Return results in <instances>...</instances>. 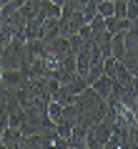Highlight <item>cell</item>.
Returning a JSON list of instances; mask_svg holds the SVG:
<instances>
[{"label":"cell","instance_id":"obj_2","mask_svg":"<svg viewBox=\"0 0 138 149\" xmlns=\"http://www.w3.org/2000/svg\"><path fill=\"white\" fill-rule=\"evenodd\" d=\"M123 66L138 76V25L133 23L130 31H126V58H123Z\"/></svg>","mask_w":138,"mask_h":149},{"label":"cell","instance_id":"obj_12","mask_svg":"<svg viewBox=\"0 0 138 149\" xmlns=\"http://www.w3.org/2000/svg\"><path fill=\"white\" fill-rule=\"evenodd\" d=\"M63 124H70V126H76L78 121H80V109H78L76 104H70V106H65L63 109V119H60Z\"/></svg>","mask_w":138,"mask_h":149},{"label":"cell","instance_id":"obj_13","mask_svg":"<svg viewBox=\"0 0 138 149\" xmlns=\"http://www.w3.org/2000/svg\"><path fill=\"white\" fill-rule=\"evenodd\" d=\"M98 5H100V0H88V3L83 5V10H80V13H83L85 23H91L93 18L98 15Z\"/></svg>","mask_w":138,"mask_h":149},{"label":"cell","instance_id":"obj_14","mask_svg":"<svg viewBox=\"0 0 138 149\" xmlns=\"http://www.w3.org/2000/svg\"><path fill=\"white\" fill-rule=\"evenodd\" d=\"M121 66H123V63L118 61V58H113V56H111V58H106V63H103V68H106V76H111V79H113L115 73L121 71Z\"/></svg>","mask_w":138,"mask_h":149},{"label":"cell","instance_id":"obj_11","mask_svg":"<svg viewBox=\"0 0 138 149\" xmlns=\"http://www.w3.org/2000/svg\"><path fill=\"white\" fill-rule=\"evenodd\" d=\"M111 56H113V58H118V61L123 63V58H126V33H121V36H113Z\"/></svg>","mask_w":138,"mask_h":149},{"label":"cell","instance_id":"obj_4","mask_svg":"<svg viewBox=\"0 0 138 149\" xmlns=\"http://www.w3.org/2000/svg\"><path fill=\"white\" fill-rule=\"evenodd\" d=\"M103 101H106V99H103V96H100L93 86H88L83 94H78V96H76V106H78L80 111H85V109H95V106H100Z\"/></svg>","mask_w":138,"mask_h":149},{"label":"cell","instance_id":"obj_7","mask_svg":"<svg viewBox=\"0 0 138 149\" xmlns=\"http://www.w3.org/2000/svg\"><path fill=\"white\" fill-rule=\"evenodd\" d=\"M0 144L8 147V149H23V134H20V129L5 126V132H3V141H0Z\"/></svg>","mask_w":138,"mask_h":149},{"label":"cell","instance_id":"obj_21","mask_svg":"<svg viewBox=\"0 0 138 149\" xmlns=\"http://www.w3.org/2000/svg\"><path fill=\"white\" fill-rule=\"evenodd\" d=\"M100 3H103V0H100Z\"/></svg>","mask_w":138,"mask_h":149},{"label":"cell","instance_id":"obj_20","mask_svg":"<svg viewBox=\"0 0 138 149\" xmlns=\"http://www.w3.org/2000/svg\"><path fill=\"white\" fill-rule=\"evenodd\" d=\"M136 25H138V20H136Z\"/></svg>","mask_w":138,"mask_h":149},{"label":"cell","instance_id":"obj_1","mask_svg":"<svg viewBox=\"0 0 138 149\" xmlns=\"http://www.w3.org/2000/svg\"><path fill=\"white\" fill-rule=\"evenodd\" d=\"M23 63H25V43L13 38L8 46L3 48V53H0V66L5 71H20Z\"/></svg>","mask_w":138,"mask_h":149},{"label":"cell","instance_id":"obj_16","mask_svg":"<svg viewBox=\"0 0 138 149\" xmlns=\"http://www.w3.org/2000/svg\"><path fill=\"white\" fill-rule=\"evenodd\" d=\"M63 109H65V106H60L58 101H50V106H48V116H50L55 124H58V121L63 119Z\"/></svg>","mask_w":138,"mask_h":149},{"label":"cell","instance_id":"obj_10","mask_svg":"<svg viewBox=\"0 0 138 149\" xmlns=\"http://www.w3.org/2000/svg\"><path fill=\"white\" fill-rule=\"evenodd\" d=\"M93 88H95V91L108 101V99L113 96V79H111V76H103V79H98L95 84H93Z\"/></svg>","mask_w":138,"mask_h":149},{"label":"cell","instance_id":"obj_6","mask_svg":"<svg viewBox=\"0 0 138 149\" xmlns=\"http://www.w3.org/2000/svg\"><path fill=\"white\" fill-rule=\"evenodd\" d=\"M60 18H48L45 23H43V31H40V40H45V43H50V40L60 38Z\"/></svg>","mask_w":138,"mask_h":149},{"label":"cell","instance_id":"obj_18","mask_svg":"<svg viewBox=\"0 0 138 149\" xmlns=\"http://www.w3.org/2000/svg\"><path fill=\"white\" fill-rule=\"evenodd\" d=\"M50 3H55V5H60V8H63V3H65V0H50Z\"/></svg>","mask_w":138,"mask_h":149},{"label":"cell","instance_id":"obj_8","mask_svg":"<svg viewBox=\"0 0 138 149\" xmlns=\"http://www.w3.org/2000/svg\"><path fill=\"white\" fill-rule=\"evenodd\" d=\"M130 20L128 18H118V15H111V18H106V28H108V33L111 36H121V33H126V31H130Z\"/></svg>","mask_w":138,"mask_h":149},{"label":"cell","instance_id":"obj_22","mask_svg":"<svg viewBox=\"0 0 138 149\" xmlns=\"http://www.w3.org/2000/svg\"><path fill=\"white\" fill-rule=\"evenodd\" d=\"M113 3H115V0H113Z\"/></svg>","mask_w":138,"mask_h":149},{"label":"cell","instance_id":"obj_17","mask_svg":"<svg viewBox=\"0 0 138 149\" xmlns=\"http://www.w3.org/2000/svg\"><path fill=\"white\" fill-rule=\"evenodd\" d=\"M126 13H128V3H126V0H115V15L126 18Z\"/></svg>","mask_w":138,"mask_h":149},{"label":"cell","instance_id":"obj_19","mask_svg":"<svg viewBox=\"0 0 138 149\" xmlns=\"http://www.w3.org/2000/svg\"><path fill=\"white\" fill-rule=\"evenodd\" d=\"M3 8H5V5H3V3H0V13H3Z\"/></svg>","mask_w":138,"mask_h":149},{"label":"cell","instance_id":"obj_15","mask_svg":"<svg viewBox=\"0 0 138 149\" xmlns=\"http://www.w3.org/2000/svg\"><path fill=\"white\" fill-rule=\"evenodd\" d=\"M98 15H103V18L115 15V3H113V0H103V3L98 5Z\"/></svg>","mask_w":138,"mask_h":149},{"label":"cell","instance_id":"obj_9","mask_svg":"<svg viewBox=\"0 0 138 149\" xmlns=\"http://www.w3.org/2000/svg\"><path fill=\"white\" fill-rule=\"evenodd\" d=\"M60 15H63V8L55 5V3H50V0H43L38 5V18H43V20H48V18H60Z\"/></svg>","mask_w":138,"mask_h":149},{"label":"cell","instance_id":"obj_3","mask_svg":"<svg viewBox=\"0 0 138 149\" xmlns=\"http://www.w3.org/2000/svg\"><path fill=\"white\" fill-rule=\"evenodd\" d=\"M83 25H88L85 23V18H83V13L78 10V13H70V15H60V33L65 36V38H70V36H76V33H80V28Z\"/></svg>","mask_w":138,"mask_h":149},{"label":"cell","instance_id":"obj_5","mask_svg":"<svg viewBox=\"0 0 138 149\" xmlns=\"http://www.w3.org/2000/svg\"><path fill=\"white\" fill-rule=\"evenodd\" d=\"M28 81L30 79L25 76L23 71H3V84H5L8 91H20V88H25Z\"/></svg>","mask_w":138,"mask_h":149}]
</instances>
